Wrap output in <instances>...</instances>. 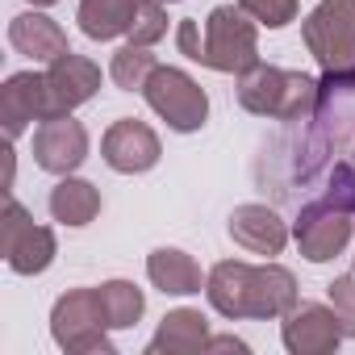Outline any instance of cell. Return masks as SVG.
<instances>
[{
  "mask_svg": "<svg viewBox=\"0 0 355 355\" xmlns=\"http://www.w3.org/2000/svg\"><path fill=\"white\" fill-rule=\"evenodd\" d=\"M101 155H105V163L113 167V171H121V175H138V171H150L155 163H159V134L146 125V121H138V117H121V121H113L109 130H105V138H101Z\"/></svg>",
  "mask_w": 355,
  "mask_h": 355,
  "instance_id": "obj_11",
  "label": "cell"
},
{
  "mask_svg": "<svg viewBox=\"0 0 355 355\" xmlns=\"http://www.w3.org/2000/svg\"><path fill=\"white\" fill-rule=\"evenodd\" d=\"M51 117V96H46V76L42 71H17L0 88V121L9 138H21L30 121Z\"/></svg>",
  "mask_w": 355,
  "mask_h": 355,
  "instance_id": "obj_13",
  "label": "cell"
},
{
  "mask_svg": "<svg viewBox=\"0 0 355 355\" xmlns=\"http://www.w3.org/2000/svg\"><path fill=\"white\" fill-rule=\"evenodd\" d=\"M142 96H146V105H150L175 134H193V130H201L205 117H209V96H205V88H201L189 71H180V67H155L150 80H146V88H142Z\"/></svg>",
  "mask_w": 355,
  "mask_h": 355,
  "instance_id": "obj_6",
  "label": "cell"
},
{
  "mask_svg": "<svg viewBox=\"0 0 355 355\" xmlns=\"http://www.w3.org/2000/svg\"><path fill=\"white\" fill-rule=\"evenodd\" d=\"M146 276H150V284L159 293H171V297H193V293H201V263L189 251H180V247H159V251H150Z\"/></svg>",
  "mask_w": 355,
  "mask_h": 355,
  "instance_id": "obj_17",
  "label": "cell"
},
{
  "mask_svg": "<svg viewBox=\"0 0 355 355\" xmlns=\"http://www.w3.org/2000/svg\"><path fill=\"white\" fill-rule=\"evenodd\" d=\"M293 239L309 263H326V259L343 255V247L351 243V214L334 209L330 201H313L297 214Z\"/></svg>",
  "mask_w": 355,
  "mask_h": 355,
  "instance_id": "obj_8",
  "label": "cell"
},
{
  "mask_svg": "<svg viewBox=\"0 0 355 355\" xmlns=\"http://www.w3.org/2000/svg\"><path fill=\"white\" fill-rule=\"evenodd\" d=\"M239 9L251 13L268 30H280V26H288L297 17V0H239Z\"/></svg>",
  "mask_w": 355,
  "mask_h": 355,
  "instance_id": "obj_24",
  "label": "cell"
},
{
  "mask_svg": "<svg viewBox=\"0 0 355 355\" xmlns=\"http://www.w3.org/2000/svg\"><path fill=\"white\" fill-rule=\"evenodd\" d=\"M163 34H167V5H163V0H142V5H138V17H134V26H130V42L155 46Z\"/></svg>",
  "mask_w": 355,
  "mask_h": 355,
  "instance_id": "obj_22",
  "label": "cell"
},
{
  "mask_svg": "<svg viewBox=\"0 0 355 355\" xmlns=\"http://www.w3.org/2000/svg\"><path fill=\"white\" fill-rule=\"evenodd\" d=\"M109 313H105V301H101V288H71L55 301L51 309V334L63 351H101V355H113V343H109Z\"/></svg>",
  "mask_w": 355,
  "mask_h": 355,
  "instance_id": "obj_5",
  "label": "cell"
},
{
  "mask_svg": "<svg viewBox=\"0 0 355 355\" xmlns=\"http://www.w3.org/2000/svg\"><path fill=\"white\" fill-rule=\"evenodd\" d=\"M322 201H330L334 209L355 214V163L351 159H343V163H334L326 171V193H322Z\"/></svg>",
  "mask_w": 355,
  "mask_h": 355,
  "instance_id": "obj_23",
  "label": "cell"
},
{
  "mask_svg": "<svg viewBox=\"0 0 355 355\" xmlns=\"http://www.w3.org/2000/svg\"><path fill=\"white\" fill-rule=\"evenodd\" d=\"M280 338L293 355H330L347 330L334 313V305H318V301H305V305H293L284 313V326H280Z\"/></svg>",
  "mask_w": 355,
  "mask_h": 355,
  "instance_id": "obj_9",
  "label": "cell"
},
{
  "mask_svg": "<svg viewBox=\"0 0 355 355\" xmlns=\"http://www.w3.org/2000/svg\"><path fill=\"white\" fill-rule=\"evenodd\" d=\"M101 214V193L96 184L80 180V175H63L51 189V218L63 226H88Z\"/></svg>",
  "mask_w": 355,
  "mask_h": 355,
  "instance_id": "obj_19",
  "label": "cell"
},
{
  "mask_svg": "<svg viewBox=\"0 0 355 355\" xmlns=\"http://www.w3.org/2000/svg\"><path fill=\"white\" fill-rule=\"evenodd\" d=\"M309 55L322 67V101L355 92V0H322L301 26Z\"/></svg>",
  "mask_w": 355,
  "mask_h": 355,
  "instance_id": "obj_3",
  "label": "cell"
},
{
  "mask_svg": "<svg viewBox=\"0 0 355 355\" xmlns=\"http://www.w3.org/2000/svg\"><path fill=\"white\" fill-rule=\"evenodd\" d=\"M163 5H180V0H163Z\"/></svg>",
  "mask_w": 355,
  "mask_h": 355,
  "instance_id": "obj_28",
  "label": "cell"
},
{
  "mask_svg": "<svg viewBox=\"0 0 355 355\" xmlns=\"http://www.w3.org/2000/svg\"><path fill=\"white\" fill-rule=\"evenodd\" d=\"M30 5H34V9H46V5H55V0H30Z\"/></svg>",
  "mask_w": 355,
  "mask_h": 355,
  "instance_id": "obj_27",
  "label": "cell"
},
{
  "mask_svg": "<svg viewBox=\"0 0 355 355\" xmlns=\"http://www.w3.org/2000/svg\"><path fill=\"white\" fill-rule=\"evenodd\" d=\"M205 297L230 322H239V318H284L297 305V280L280 263L251 268L243 259H222L205 280Z\"/></svg>",
  "mask_w": 355,
  "mask_h": 355,
  "instance_id": "obj_1",
  "label": "cell"
},
{
  "mask_svg": "<svg viewBox=\"0 0 355 355\" xmlns=\"http://www.w3.org/2000/svg\"><path fill=\"white\" fill-rule=\"evenodd\" d=\"M155 67H159V63H155L150 46L125 42V46H121V51L113 55V63H109V80H113V84H117L121 92H142Z\"/></svg>",
  "mask_w": 355,
  "mask_h": 355,
  "instance_id": "obj_20",
  "label": "cell"
},
{
  "mask_svg": "<svg viewBox=\"0 0 355 355\" xmlns=\"http://www.w3.org/2000/svg\"><path fill=\"white\" fill-rule=\"evenodd\" d=\"M205 351H239V355H247V343L243 338H234V334H218V338H209V347Z\"/></svg>",
  "mask_w": 355,
  "mask_h": 355,
  "instance_id": "obj_26",
  "label": "cell"
},
{
  "mask_svg": "<svg viewBox=\"0 0 355 355\" xmlns=\"http://www.w3.org/2000/svg\"><path fill=\"white\" fill-rule=\"evenodd\" d=\"M142 0H80L76 21L92 42H113L121 34H130L134 17H138Z\"/></svg>",
  "mask_w": 355,
  "mask_h": 355,
  "instance_id": "obj_18",
  "label": "cell"
},
{
  "mask_svg": "<svg viewBox=\"0 0 355 355\" xmlns=\"http://www.w3.org/2000/svg\"><path fill=\"white\" fill-rule=\"evenodd\" d=\"M209 347V318L201 309H171L155 338L146 343L150 355H193V351H205Z\"/></svg>",
  "mask_w": 355,
  "mask_h": 355,
  "instance_id": "obj_16",
  "label": "cell"
},
{
  "mask_svg": "<svg viewBox=\"0 0 355 355\" xmlns=\"http://www.w3.org/2000/svg\"><path fill=\"white\" fill-rule=\"evenodd\" d=\"M259 21L251 13H243L239 5H218L205 26L201 21H180L175 30V46L180 55H189L193 63L222 71V76H243L259 63Z\"/></svg>",
  "mask_w": 355,
  "mask_h": 355,
  "instance_id": "obj_2",
  "label": "cell"
},
{
  "mask_svg": "<svg viewBox=\"0 0 355 355\" xmlns=\"http://www.w3.org/2000/svg\"><path fill=\"white\" fill-rule=\"evenodd\" d=\"M42 76H46V96H51V117H63V113L80 109V105L92 101L96 88H101V67H96L92 59L76 55V51H67V55H59L55 63H46ZM51 117H46V121H51Z\"/></svg>",
  "mask_w": 355,
  "mask_h": 355,
  "instance_id": "obj_12",
  "label": "cell"
},
{
  "mask_svg": "<svg viewBox=\"0 0 355 355\" xmlns=\"http://www.w3.org/2000/svg\"><path fill=\"white\" fill-rule=\"evenodd\" d=\"M0 255L17 276H38L55 263V234L38 226L21 201L9 197L5 218H0Z\"/></svg>",
  "mask_w": 355,
  "mask_h": 355,
  "instance_id": "obj_7",
  "label": "cell"
},
{
  "mask_svg": "<svg viewBox=\"0 0 355 355\" xmlns=\"http://www.w3.org/2000/svg\"><path fill=\"white\" fill-rule=\"evenodd\" d=\"M351 163H355V146H351Z\"/></svg>",
  "mask_w": 355,
  "mask_h": 355,
  "instance_id": "obj_29",
  "label": "cell"
},
{
  "mask_svg": "<svg viewBox=\"0 0 355 355\" xmlns=\"http://www.w3.org/2000/svg\"><path fill=\"white\" fill-rule=\"evenodd\" d=\"M101 301H105V313H109V326L113 330H130L142 318V309H146L142 288L130 284V280H105L101 284Z\"/></svg>",
  "mask_w": 355,
  "mask_h": 355,
  "instance_id": "obj_21",
  "label": "cell"
},
{
  "mask_svg": "<svg viewBox=\"0 0 355 355\" xmlns=\"http://www.w3.org/2000/svg\"><path fill=\"white\" fill-rule=\"evenodd\" d=\"M9 46L34 63H55L59 55H67V34L46 17V13H17L9 21Z\"/></svg>",
  "mask_w": 355,
  "mask_h": 355,
  "instance_id": "obj_15",
  "label": "cell"
},
{
  "mask_svg": "<svg viewBox=\"0 0 355 355\" xmlns=\"http://www.w3.org/2000/svg\"><path fill=\"white\" fill-rule=\"evenodd\" d=\"M239 105L272 121H309L326 109L322 80L305 71H284L272 63H255L251 71L239 76Z\"/></svg>",
  "mask_w": 355,
  "mask_h": 355,
  "instance_id": "obj_4",
  "label": "cell"
},
{
  "mask_svg": "<svg viewBox=\"0 0 355 355\" xmlns=\"http://www.w3.org/2000/svg\"><path fill=\"white\" fill-rule=\"evenodd\" d=\"M326 293H330V305H334V313H338L347 338H355V272L334 276V280L326 284Z\"/></svg>",
  "mask_w": 355,
  "mask_h": 355,
  "instance_id": "obj_25",
  "label": "cell"
},
{
  "mask_svg": "<svg viewBox=\"0 0 355 355\" xmlns=\"http://www.w3.org/2000/svg\"><path fill=\"white\" fill-rule=\"evenodd\" d=\"M230 239L251 255H280L288 243V226L268 205H239L230 214Z\"/></svg>",
  "mask_w": 355,
  "mask_h": 355,
  "instance_id": "obj_14",
  "label": "cell"
},
{
  "mask_svg": "<svg viewBox=\"0 0 355 355\" xmlns=\"http://www.w3.org/2000/svg\"><path fill=\"white\" fill-rule=\"evenodd\" d=\"M88 159V130L63 113V117H51L34 130V163L51 175H71L80 163Z\"/></svg>",
  "mask_w": 355,
  "mask_h": 355,
  "instance_id": "obj_10",
  "label": "cell"
}]
</instances>
